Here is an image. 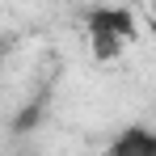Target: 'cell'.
Returning a JSON list of instances; mask_svg holds the SVG:
<instances>
[{"instance_id":"cell-2","label":"cell","mask_w":156,"mask_h":156,"mask_svg":"<svg viewBox=\"0 0 156 156\" xmlns=\"http://www.w3.org/2000/svg\"><path fill=\"white\" fill-rule=\"evenodd\" d=\"M4 51H9V38H0V55H4Z\"/></svg>"},{"instance_id":"cell-1","label":"cell","mask_w":156,"mask_h":156,"mask_svg":"<svg viewBox=\"0 0 156 156\" xmlns=\"http://www.w3.org/2000/svg\"><path fill=\"white\" fill-rule=\"evenodd\" d=\"M105 156H156V135L148 127H122V135L105 148Z\"/></svg>"}]
</instances>
